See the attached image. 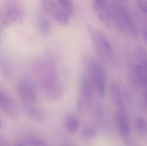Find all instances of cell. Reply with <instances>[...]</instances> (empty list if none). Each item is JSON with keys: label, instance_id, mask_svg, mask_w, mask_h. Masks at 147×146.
Returning a JSON list of instances; mask_svg holds the SVG:
<instances>
[{"label": "cell", "instance_id": "obj_1", "mask_svg": "<svg viewBox=\"0 0 147 146\" xmlns=\"http://www.w3.org/2000/svg\"><path fill=\"white\" fill-rule=\"evenodd\" d=\"M83 61L93 88L98 95L103 97L106 93V83L102 68L95 60L86 56L83 57Z\"/></svg>", "mask_w": 147, "mask_h": 146}, {"label": "cell", "instance_id": "obj_2", "mask_svg": "<svg viewBox=\"0 0 147 146\" xmlns=\"http://www.w3.org/2000/svg\"><path fill=\"white\" fill-rule=\"evenodd\" d=\"M111 7V19H114L118 27L121 30L127 31L133 38H137L138 35L137 29L127 11L116 1H113Z\"/></svg>", "mask_w": 147, "mask_h": 146}, {"label": "cell", "instance_id": "obj_3", "mask_svg": "<svg viewBox=\"0 0 147 146\" xmlns=\"http://www.w3.org/2000/svg\"><path fill=\"white\" fill-rule=\"evenodd\" d=\"M37 73L40 86L45 93L61 84L56 67L52 63L45 61L40 63Z\"/></svg>", "mask_w": 147, "mask_h": 146}, {"label": "cell", "instance_id": "obj_4", "mask_svg": "<svg viewBox=\"0 0 147 146\" xmlns=\"http://www.w3.org/2000/svg\"><path fill=\"white\" fill-rule=\"evenodd\" d=\"M92 37L94 49L99 60L104 63L113 61V50L105 35L101 31L96 30L93 33Z\"/></svg>", "mask_w": 147, "mask_h": 146}, {"label": "cell", "instance_id": "obj_5", "mask_svg": "<svg viewBox=\"0 0 147 146\" xmlns=\"http://www.w3.org/2000/svg\"><path fill=\"white\" fill-rule=\"evenodd\" d=\"M93 87L86 75H82L80 78L79 85V93L77 108L79 111L83 112L90 105L93 97Z\"/></svg>", "mask_w": 147, "mask_h": 146}, {"label": "cell", "instance_id": "obj_6", "mask_svg": "<svg viewBox=\"0 0 147 146\" xmlns=\"http://www.w3.org/2000/svg\"><path fill=\"white\" fill-rule=\"evenodd\" d=\"M23 9L16 5H10L4 10L2 17V25L5 27H8L21 21L24 17Z\"/></svg>", "mask_w": 147, "mask_h": 146}, {"label": "cell", "instance_id": "obj_7", "mask_svg": "<svg viewBox=\"0 0 147 146\" xmlns=\"http://www.w3.org/2000/svg\"><path fill=\"white\" fill-rule=\"evenodd\" d=\"M93 7L100 20L107 27H110L111 13L107 0H93Z\"/></svg>", "mask_w": 147, "mask_h": 146}, {"label": "cell", "instance_id": "obj_8", "mask_svg": "<svg viewBox=\"0 0 147 146\" xmlns=\"http://www.w3.org/2000/svg\"><path fill=\"white\" fill-rule=\"evenodd\" d=\"M0 109L11 117L16 118L19 116V109L13 99L1 89Z\"/></svg>", "mask_w": 147, "mask_h": 146}, {"label": "cell", "instance_id": "obj_9", "mask_svg": "<svg viewBox=\"0 0 147 146\" xmlns=\"http://www.w3.org/2000/svg\"><path fill=\"white\" fill-rule=\"evenodd\" d=\"M18 90L21 97L27 103L34 104L37 101L36 91L32 83L28 81H21L19 85Z\"/></svg>", "mask_w": 147, "mask_h": 146}, {"label": "cell", "instance_id": "obj_10", "mask_svg": "<svg viewBox=\"0 0 147 146\" xmlns=\"http://www.w3.org/2000/svg\"><path fill=\"white\" fill-rule=\"evenodd\" d=\"M117 109V121L119 132L121 137L126 139L130 133V129L125 106L118 107Z\"/></svg>", "mask_w": 147, "mask_h": 146}, {"label": "cell", "instance_id": "obj_11", "mask_svg": "<svg viewBox=\"0 0 147 146\" xmlns=\"http://www.w3.org/2000/svg\"><path fill=\"white\" fill-rule=\"evenodd\" d=\"M24 109L27 116L34 121L42 122L45 119V111L39 107L34 106L33 104L27 103Z\"/></svg>", "mask_w": 147, "mask_h": 146}, {"label": "cell", "instance_id": "obj_12", "mask_svg": "<svg viewBox=\"0 0 147 146\" xmlns=\"http://www.w3.org/2000/svg\"><path fill=\"white\" fill-rule=\"evenodd\" d=\"M134 74L136 82L147 89V71L142 64L140 63L135 66Z\"/></svg>", "mask_w": 147, "mask_h": 146}, {"label": "cell", "instance_id": "obj_13", "mask_svg": "<svg viewBox=\"0 0 147 146\" xmlns=\"http://www.w3.org/2000/svg\"><path fill=\"white\" fill-rule=\"evenodd\" d=\"M110 94L111 100L115 106L123 103L121 87L118 83H111L110 87Z\"/></svg>", "mask_w": 147, "mask_h": 146}, {"label": "cell", "instance_id": "obj_14", "mask_svg": "<svg viewBox=\"0 0 147 146\" xmlns=\"http://www.w3.org/2000/svg\"><path fill=\"white\" fill-rule=\"evenodd\" d=\"M66 130L71 134L76 133L80 127V121L78 118L74 115H70L67 117L65 122Z\"/></svg>", "mask_w": 147, "mask_h": 146}, {"label": "cell", "instance_id": "obj_15", "mask_svg": "<svg viewBox=\"0 0 147 146\" xmlns=\"http://www.w3.org/2000/svg\"><path fill=\"white\" fill-rule=\"evenodd\" d=\"M53 16L56 21L61 25H67L69 21L70 15L64 9L57 8Z\"/></svg>", "mask_w": 147, "mask_h": 146}, {"label": "cell", "instance_id": "obj_16", "mask_svg": "<svg viewBox=\"0 0 147 146\" xmlns=\"http://www.w3.org/2000/svg\"><path fill=\"white\" fill-rule=\"evenodd\" d=\"M39 28L41 33L45 35L49 34L51 31V23L45 17L40 16L38 20Z\"/></svg>", "mask_w": 147, "mask_h": 146}, {"label": "cell", "instance_id": "obj_17", "mask_svg": "<svg viewBox=\"0 0 147 146\" xmlns=\"http://www.w3.org/2000/svg\"><path fill=\"white\" fill-rule=\"evenodd\" d=\"M96 135L95 129L91 127L84 128L80 133V136L82 140L85 141H90L95 138Z\"/></svg>", "mask_w": 147, "mask_h": 146}, {"label": "cell", "instance_id": "obj_18", "mask_svg": "<svg viewBox=\"0 0 147 146\" xmlns=\"http://www.w3.org/2000/svg\"><path fill=\"white\" fill-rule=\"evenodd\" d=\"M40 3L44 11L49 14L53 15L57 8L53 0H40Z\"/></svg>", "mask_w": 147, "mask_h": 146}, {"label": "cell", "instance_id": "obj_19", "mask_svg": "<svg viewBox=\"0 0 147 146\" xmlns=\"http://www.w3.org/2000/svg\"><path fill=\"white\" fill-rule=\"evenodd\" d=\"M58 1L70 15H73L74 13V9L72 0H58Z\"/></svg>", "mask_w": 147, "mask_h": 146}, {"label": "cell", "instance_id": "obj_20", "mask_svg": "<svg viewBox=\"0 0 147 146\" xmlns=\"http://www.w3.org/2000/svg\"><path fill=\"white\" fill-rule=\"evenodd\" d=\"M137 129L140 133L143 135H147V121L144 118H138L136 122Z\"/></svg>", "mask_w": 147, "mask_h": 146}, {"label": "cell", "instance_id": "obj_21", "mask_svg": "<svg viewBox=\"0 0 147 146\" xmlns=\"http://www.w3.org/2000/svg\"><path fill=\"white\" fill-rule=\"evenodd\" d=\"M28 145L31 146H44L47 145L46 142L42 139L38 137H30L26 141Z\"/></svg>", "mask_w": 147, "mask_h": 146}, {"label": "cell", "instance_id": "obj_22", "mask_svg": "<svg viewBox=\"0 0 147 146\" xmlns=\"http://www.w3.org/2000/svg\"><path fill=\"white\" fill-rule=\"evenodd\" d=\"M138 56L140 63L143 65L147 71V53L143 49L140 48L138 50Z\"/></svg>", "mask_w": 147, "mask_h": 146}, {"label": "cell", "instance_id": "obj_23", "mask_svg": "<svg viewBox=\"0 0 147 146\" xmlns=\"http://www.w3.org/2000/svg\"><path fill=\"white\" fill-rule=\"evenodd\" d=\"M0 70L2 73L6 77H9L11 75V70H10V67L8 65H3V63H2L0 65Z\"/></svg>", "mask_w": 147, "mask_h": 146}, {"label": "cell", "instance_id": "obj_24", "mask_svg": "<svg viewBox=\"0 0 147 146\" xmlns=\"http://www.w3.org/2000/svg\"><path fill=\"white\" fill-rule=\"evenodd\" d=\"M136 4L141 10L147 13V2L146 0H135Z\"/></svg>", "mask_w": 147, "mask_h": 146}, {"label": "cell", "instance_id": "obj_25", "mask_svg": "<svg viewBox=\"0 0 147 146\" xmlns=\"http://www.w3.org/2000/svg\"><path fill=\"white\" fill-rule=\"evenodd\" d=\"M0 145L9 146V144L6 137L2 134H0Z\"/></svg>", "mask_w": 147, "mask_h": 146}, {"label": "cell", "instance_id": "obj_26", "mask_svg": "<svg viewBox=\"0 0 147 146\" xmlns=\"http://www.w3.org/2000/svg\"><path fill=\"white\" fill-rule=\"evenodd\" d=\"M16 146H26L28 145L26 141H17L16 144Z\"/></svg>", "mask_w": 147, "mask_h": 146}, {"label": "cell", "instance_id": "obj_27", "mask_svg": "<svg viewBox=\"0 0 147 146\" xmlns=\"http://www.w3.org/2000/svg\"><path fill=\"white\" fill-rule=\"evenodd\" d=\"M143 98L144 103L147 106V89L143 92Z\"/></svg>", "mask_w": 147, "mask_h": 146}, {"label": "cell", "instance_id": "obj_28", "mask_svg": "<svg viewBox=\"0 0 147 146\" xmlns=\"http://www.w3.org/2000/svg\"><path fill=\"white\" fill-rule=\"evenodd\" d=\"M3 127V121L2 119L0 118V129L2 128Z\"/></svg>", "mask_w": 147, "mask_h": 146}, {"label": "cell", "instance_id": "obj_29", "mask_svg": "<svg viewBox=\"0 0 147 146\" xmlns=\"http://www.w3.org/2000/svg\"><path fill=\"white\" fill-rule=\"evenodd\" d=\"M123 1H127V0H123Z\"/></svg>", "mask_w": 147, "mask_h": 146}]
</instances>
